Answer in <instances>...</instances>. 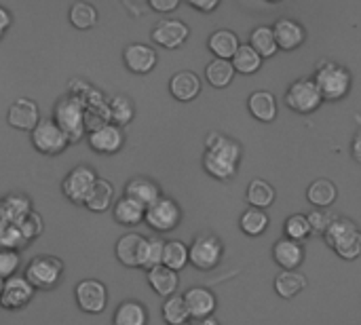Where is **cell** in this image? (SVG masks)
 I'll list each match as a JSON object with an SVG mask.
<instances>
[{
	"instance_id": "cell-1",
	"label": "cell",
	"mask_w": 361,
	"mask_h": 325,
	"mask_svg": "<svg viewBox=\"0 0 361 325\" xmlns=\"http://www.w3.org/2000/svg\"><path fill=\"white\" fill-rule=\"evenodd\" d=\"M243 159V148L237 140L222 135L218 131H209L205 137V154L203 169L216 180H233L239 171V163Z\"/></svg>"
},
{
	"instance_id": "cell-2",
	"label": "cell",
	"mask_w": 361,
	"mask_h": 325,
	"mask_svg": "<svg viewBox=\"0 0 361 325\" xmlns=\"http://www.w3.org/2000/svg\"><path fill=\"white\" fill-rule=\"evenodd\" d=\"M313 80L319 87L324 102H338L349 95L351 85H353V74L343 63L326 59V61L317 63Z\"/></svg>"
},
{
	"instance_id": "cell-3",
	"label": "cell",
	"mask_w": 361,
	"mask_h": 325,
	"mask_svg": "<svg viewBox=\"0 0 361 325\" xmlns=\"http://www.w3.org/2000/svg\"><path fill=\"white\" fill-rule=\"evenodd\" d=\"M324 241L343 260L351 262L361 256V228L351 218L336 216L334 222L330 224V228L326 231Z\"/></svg>"
},
{
	"instance_id": "cell-4",
	"label": "cell",
	"mask_w": 361,
	"mask_h": 325,
	"mask_svg": "<svg viewBox=\"0 0 361 325\" xmlns=\"http://www.w3.org/2000/svg\"><path fill=\"white\" fill-rule=\"evenodd\" d=\"M53 121L57 123V127L66 133L70 144H76L82 140V135L87 133L85 127V104L80 97L66 93L55 102L53 108Z\"/></svg>"
},
{
	"instance_id": "cell-5",
	"label": "cell",
	"mask_w": 361,
	"mask_h": 325,
	"mask_svg": "<svg viewBox=\"0 0 361 325\" xmlns=\"http://www.w3.org/2000/svg\"><path fill=\"white\" fill-rule=\"evenodd\" d=\"M63 275V262L55 256H34L25 266V279L34 290H55Z\"/></svg>"
},
{
	"instance_id": "cell-6",
	"label": "cell",
	"mask_w": 361,
	"mask_h": 325,
	"mask_svg": "<svg viewBox=\"0 0 361 325\" xmlns=\"http://www.w3.org/2000/svg\"><path fill=\"white\" fill-rule=\"evenodd\" d=\"M188 254H190V264L197 271H214L222 262L224 245L220 237H216L214 233H201L188 245Z\"/></svg>"
},
{
	"instance_id": "cell-7",
	"label": "cell",
	"mask_w": 361,
	"mask_h": 325,
	"mask_svg": "<svg viewBox=\"0 0 361 325\" xmlns=\"http://www.w3.org/2000/svg\"><path fill=\"white\" fill-rule=\"evenodd\" d=\"M286 104L290 110H294L298 114H311L324 104V97L319 93V87L315 85V80L311 76H302L288 87Z\"/></svg>"
},
{
	"instance_id": "cell-8",
	"label": "cell",
	"mask_w": 361,
	"mask_h": 325,
	"mask_svg": "<svg viewBox=\"0 0 361 325\" xmlns=\"http://www.w3.org/2000/svg\"><path fill=\"white\" fill-rule=\"evenodd\" d=\"M97 182V173L89 165H76L61 182V192L74 205H85L93 186Z\"/></svg>"
},
{
	"instance_id": "cell-9",
	"label": "cell",
	"mask_w": 361,
	"mask_h": 325,
	"mask_svg": "<svg viewBox=\"0 0 361 325\" xmlns=\"http://www.w3.org/2000/svg\"><path fill=\"white\" fill-rule=\"evenodd\" d=\"M144 222L157 233H171L182 222V209L171 197H161L157 203L146 207Z\"/></svg>"
},
{
	"instance_id": "cell-10",
	"label": "cell",
	"mask_w": 361,
	"mask_h": 325,
	"mask_svg": "<svg viewBox=\"0 0 361 325\" xmlns=\"http://www.w3.org/2000/svg\"><path fill=\"white\" fill-rule=\"evenodd\" d=\"M32 144L42 154H61L70 146L66 133L57 127L53 116L51 118H40V123L32 131Z\"/></svg>"
},
{
	"instance_id": "cell-11",
	"label": "cell",
	"mask_w": 361,
	"mask_h": 325,
	"mask_svg": "<svg viewBox=\"0 0 361 325\" xmlns=\"http://www.w3.org/2000/svg\"><path fill=\"white\" fill-rule=\"evenodd\" d=\"M152 40L163 47V49H178L182 47L188 36H190V27L182 21V19H176V17H165V19H159L150 32Z\"/></svg>"
},
{
	"instance_id": "cell-12",
	"label": "cell",
	"mask_w": 361,
	"mask_h": 325,
	"mask_svg": "<svg viewBox=\"0 0 361 325\" xmlns=\"http://www.w3.org/2000/svg\"><path fill=\"white\" fill-rule=\"evenodd\" d=\"M74 296H76V305L80 307V311L91 313V315L102 313L106 309V302H108V290L97 279L80 281L74 290Z\"/></svg>"
},
{
	"instance_id": "cell-13",
	"label": "cell",
	"mask_w": 361,
	"mask_h": 325,
	"mask_svg": "<svg viewBox=\"0 0 361 325\" xmlns=\"http://www.w3.org/2000/svg\"><path fill=\"white\" fill-rule=\"evenodd\" d=\"M273 32H275V40H277L279 51H296L307 40L305 25L294 17H279L273 23Z\"/></svg>"
},
{
	"instance_id": "cell-14",
	"label": "cell",
	"mask_w": 361,
	"mask_h": 325,
	"mask_svg": "<svg viewBox=\"0 0 361 325\" xmlns=\"http://www.w3.org/2000/svg\"><path fill=\"white\" fill-rule=\"evenodd\" d=\"M6 121L11 127L19 129V131H34L36 125L40 123V110H38V104L34 99H27V97H17L11 106H8V112H6Z\"/></svg>"
},
{
	"instance_id": "cell-15",
	"label": "cell",
	"mask_w": 361,
	"mask_h": 325,
	"mask_svg": "<svg viewBox=\"0 0 361 325\" xmlns=\"http://www.w3.org/2000/svg\"><path fill=\"white\" fill-rule=\"evenodd\" d=\"M182 296H184L188 315L192 319L199 321V319H205V317H214V311L218 307V300H216V294L209 288L195 286V288H188Z\"/></svg>"
},
{
	"instance_id": "cell-16",
	"label": "cell",
	"mask_w": 361,
	"mask_h": 325,
	"mask_svg": "<svg viewBox=\"0 0 361 325\" xmlns=\"http://www.w3.org/2000/svg\"><path fill=\"white\" fill-rule=\"evenodd\" d=\"M34 288L30 286V281L25 277L13 275L11 279L4 281V290L0 296V307L6 311H17L23 309L32 298H34Z\"/></svg>"
},
{
	"instance_id": "cell-17",
	"label": "cell",
	"mask_w": 361,
	"mask_h": 325,
	"mask_svg": "<svg viewBox=\"0 0 361 325\" xmlns=\"http://www.w3.org/2000/svg\"><path fill=\"white\" fill-rule=\"evenodd\" d=\"M123 61H125V66L133 74H148V72L154 70V66L159 61V55H157V51L150 44L131 42L123 51Z\"/></svg>"
},
{
	"instance_id": "cell-18",
	"label": "cell",
	"mask_w": 361,
	"mask_h": 325,
	"mask_svg": "<svg viewBox=\"0 0 361 325\" xmlns=\"http://www.w3.org/2000/svg\"><path fill=\"white\" fill-rule=\"evenodd\" d=\"M87 142L99 154H116L125 144V133H123L121 127L108 123V125H104V127H99L95 131H89Z\"/></svg>"
},
{
	"instance_id": "cell-19",
	"label": "cell",
	"mask_w": 361,
	"mask_h": 325,
	"mask_svg": "<svg viewBox=\"0 0 361 325\" xmlns=\"http://www.w3.org/2000/svg\"><path fill=\"white\" fill-rule=\"evenodd\" d=\"M146 237L137 235V233H127L123 235L118 241H116V258L121 264L129 266V269H135V266H142L144 262V252H146Z\"/></svg>"
},
{
	"instance_id": "cell-20",
	"label": "cell",
	"mask_w": 361,
	"mask_h": 325,
	"mask_svg": "<svg viewBox=\"0 0 361 325\" xmlns=\"http://www.w3.org/2000/svg\"><path fill=\"white\" fill-rule=\"evenodd\" d=\"M125 197L133 199L135 203H140L142 207H150L152 203H157L163 195H161V186L146 178V176H135L127 182L125 186Z\"/></svg>"
},
{
	"instance_id": "cell-21",
	"label": "cell",
	"mask_w": 361,
	"mask_h": 325,
	"mask_svg": "<svg viewBox=\"0 0 361 325\" xmlns=\"http://www.w3.org/2000/svg\"><path fill=\"white\" fill-rule=\"evenodd\" d=\"M273 260L283 271H296L305 262V247L298 241H292L288 237H281L273 245Z\"/></svg>"
},
{
	"instance_id": "cell-22",
	"label": "cell",
	"mask_w": 361,
	"mask_h": 325,
	"mask_svg": "<svg viewBox=\"0 0 361 325\" xmlns=\"http://www.w3.org/2000/svg\"><path fill=\"white\" fill-rule=\"evenodd\" d=\"M247 110L250 114L260 121V123H273L277 118V97L273 91H267V89H258L254 91L250 97H247Z\"/></svg>"
},
{
	"instance_id": "cell-23",
	"label": "cell",
	"mask_w": 361,
	"mask_h": 325,
	"mask_svg": "<svg viewBox=\"0 0 361 325\" xmlns=\"http://www.w3.org/2000/svg\"><path fill=\"white\" fill-rule=\"evenodd\" d=\"M27 214H32V201L25 195L11 192L4 199H0V216L4 224L19 226Z\"/></svg>"
},
{
	"instance_id": "cell-24",
	"label": "cell",
	"mask_w": 361,
	"mask_h": 325,
	"mask_svg": "<svg viewBox=\"0 0 361 325\" xmlns=\"http://www.w3.org/2000/svg\"><path fill=\"white\" fill-rule=\"evenodd\" d=\"M169 93L178 102H192L201 93V78L190 70H180L169 78Z\"/></svg>"
},
{
	"instance_id": "cell-25",
	"label": "cell",
	"mask_w": 361,
	"mask_h": 325,
	"mask_svg": "<svg viewBox=\"0 0 361 325\" xmlns=\"http://www.w3.org/2000/svg\"><path fill=\"white\" fill-rule=\"evenodd\" d=\"M207 47L214 53V57H218V59H233L235 53L239 51L241 42H239V36L233 30L220 27V30L209 34Z\"/></svg>"
},
{
	"instance_id": "cell-26",
	"label": "cell",
	"mask_w": 361,
	"mask_h": 325,
	"mask_svg": "<svg viewBox=\"0 0 361 325\" xmlns=\"http://www.w3.org/2000/svg\"><path fill=\"white\" fill-rule=\"evenodd\" d=\"M338 197V188L332 180L328 178H317L309 184L307 188V199L311 205H315V209H328L334 205Z\"/></svg>"
},
{
	"instance_id": "cell-27",
	"label": "cell",
	"mask_w": 361,
	"mask_h": 325,
	"mask_svg": "<svg viewBox=\"0 0 361 325\" xmlns=\"http://www.w3.org/2000/svg\"><path fill=\"white\" fill-rule=\"evenodd\" d=\"M146 277H148V283H150V288L154 290V294H159V296H163V298H169V296H173V294L178 292L180 277H178L176 271L167 269L165 264L150 269Z\"/></svg>"
},
{
	"instance_id": "cell-28",
	"label": "cell",
	"mask_w": 361,
	"mask_h": 325,
	"mask_svg": "<svg viewBox=\"0 0 361 325\" xmlns=\"http://www.w3.org/2000/svg\"><path fill=\"white\" fill-rule=\"evenodd\" d=\"M275 188L271 182L262 180V178H254L250 184H247V192H245V199L250 203V207H256V209H267L275 203Z\"/></svg>"
},
{
	"instance_id": "cell-29",
	"label": "cell",
	"mask_w": 361,
	"mask_h": 325,
	"mask_svg": "<svg viewBox=\"0 0 361 325\" xmlns=\"http://www.w3.org/2000/svg\"><path fill=\"white\" fill-rule=\"evenodd\" d=\"M112 325H148V311L137 300H125L116 307Z\"/></svg>"
},
{
	"instance_id": "cell-30",
	"label": "cell",
	"mask_w": 361,
	"mask_h": 325,
	"mask_svg": "<svg viewBox=\"0 0 361 325\" xmlns=\"http://www.w3.org/2000/svg\"><path fill=\"white\" fill-rule=\"evenodd\" d=\"M307 288V277L298 271H281L275 277V292L279 298L290 300Z\"/></svg>"
},
{
	"instance_id": "cell-31",
	"label": "cell",
	"mask_w": 361,
	"mask_h": 325,
	"mask_svg": "<svg viewBox=\"0 0 361 325\" xmlns=\"http://www.w3.org/2000/svg\"><path fill=\"white\" fill-rule=\"evenodd\" d=\"M108 112H110V123L123 129L125 125H129L133 121L135 106H133L131 97H127L123 93H116V95L108 97Z\"/></svg>"
},
{
	"instance_id": "cell-32",
	"label": "cell",
	"mask_w": 361,
	"mask_h": 325,
	"mask_svg": "<svg viewBox=\"0 0 361 325\" xmlns=\"http://www.w3.org/2000/svg\"><path fill=\"white\" fill-rule=\"evenodd\" d=\"M235 68H233V61L231 59H218L214 57L207 66H205V78L209 80L212 87L216 89H224L233 82L235 78Z\"/></svg>"
},
{
	"instance_id": "cell-33",
	"label": "cell",
	"mask_w": 361,
	"mask_h": 325,
	"mask_svg": "<svg viewBox=\"0 0 361 325\" xmlns=\"http://www.w3.org/2000/svg\"><path fill=\"white\" fill-rule=\"evenodd\" d=\"M144 216H146V207H142L140 203H135L125 195L114 203V220L123 226H135L144 222Z\"/></svg>"
},
{
	"instance_id": "cell-34",
	"label": "cell",
	"mask_w": 361,
	"mask_h": 325,
	"mask_svg": "<svg viewBox=\"0 0 361 325\" xmlns=\"http://www.w3.org/2000/svg\"><path fill=\"white\" fill-rule=\"evenodd\" d=\"M250 44L254 47V51L267 59V57H273L279 47H277V40H275V32H273V25H256L250 34Z\"/></svg>"
},
{
	"instance_id": "cell-35",
	"label": "cell",
	"mask_w": 361,
	"mask_h": 325,
	"mask_svg": "<svg viewBox=\"0 0 361 325\" xmlns=\"http://www.w3.org/2000/svg\"><path fill=\"white\" fill-rule=\"evenodd\" d=\"M239 228L247 235V237H260L267 233L269 228V216L264 209H256V207H247L241 218H239Z\"/></svg>"
},
{
	"instance_id": "cell-36",
	"label": "cell",
	"mask_w": 361,
	"mask_h": 325,
	"mask_svg": "<svg viewBox=\"0 0 361 325\" xmlns=\"http://www.w3.org/2000/svg\"><path fill=\"white\" fill-rule=\"evenodd\" d=\"M231 61H233L235 72H239V74H256L262 68V57L254 51V47L250 42L241 44Z\"/></svg>"
},
{
	"instance_id": "cell-37",
	"label": "cell",
	"mask_w": 361,
	"mask_h": 325,
	"mask_svg": "<svg viewBox=\"0 0 361 325\" xmlns=\"http://www.w3.org/2000/svg\"><path fill=\"white\" fill-rule=\"evenodd\" d=\"M112 199H114V186L108 180L97 178V182H95V186H93V190H91V195H89L85 205L91 211L99 214V211H106L112 205Z\"/></svg>"
},
{
	"instance_id": "cell-38",
	"label": "cell",
	"mask_w": 361,
	"mask_h": 325,
	"mask_svg": "<svg viewBox=\"0 0 361 325\" xmlns=\"http://www.w3.org/2000/svg\"><path fill=\"white\" fill-rule=\"evenodd\" d=\"M190 262L188 245L182 241H165V252H163V264L171 271H182Z\"/></svg>"
},
{
	"instance_id": "cell-39",
	"label": "cell",
	"mask_w": 361,
	"mask_h": 325,
	"mask_svg": "<svg viewBox=\"0 0 361 325\" xmlns=\"http://www.w3.org/2000/svg\"><path fill=\"white\" fill-rule=\"evenodd\" d=\"M161 313H163V319L169 325L188 324V319H190L186 302H184V296H180V294H173V296L165 298Z\"/></svg>"
},
{
	"instance_id": "cell-40",
	"label": "cell",
	"mask_w": 361,
	"mask_h": 325,
	"mask_svg": "<svg viewBox=\"0 0 361 325\" xmlns=\"http://www.w3.org/2000/svg\"><path fill=\"white\" fill-rule=\"evenodd\" d=\"M70 21L78 30H89L97 23V8L89 2H74L70 6Z\"/></svg>"
},
{
	"instance_id": "cell-41",
	"label": "cell",
	"mask_w": 361,
	"mask_h": 325,
	"mask_svg": "<svg viewBox=\"0 0 361 325\" xmlns=\"http://www.w3.org/2000/svg\"><path fill=\"white\" fill-rule=\"evenodd\" d=\"M283 235L292 241H298V243L309 239L313 233H311V224H309L307 214H292L283 224Z\"/></svg>"
},
{
	"instance_id": "cell-42",
	"label": "cell",
	"mask_w": 361,
	"mask_h": 325,
	"mask_svg": "<svg viewBox=\"0 0 361 325\" xmlns=\"http://www.w3.org/2000/svg\"><path fill=\"white\" fill-rule=\"evenodd\" d=\"M110 123V112H108V99L106 104H93V106H85V127L87 133L95 131L104 125Z\"/></svg>"
},
{
	"instance_id": "cell-43",
	"label": "cell",
	"mask_w": 361,
	"mask_h": 325,
	"mask_svg": "<svg viewBox=\"0 0 361 325\" xmlns=\"http://www.w3.org/2000/svg\"><path fill=\"white\" fill-rule=\"evenodd\" d=\"M25 245H27V241L23 239L19 226H11V224H2L0 226V250L19 252Z\"/></svg>"
},
{
	"instance_id": "cell-44",
	"label": "cell",
	"mask_w": 361,
	"mask_h": 325,
	"mask_svg": "<svg viewBox=\"0 0 361 325\" xmlns=\"http://www.w3.org/2000/svg\"><path fill=\"white\" fill-rule=\"evenodd\" d=\"M163 252H165V241L159 239V237H152L146 241V252H144V262H142V269L144 271H150L154 266H161L163 264Z\"/></svg>"
},
{
	"instance_id": "cell-45",
	"label": "cell",
	"mask_w": 361,
	"mask_h": 325,
	"mask_svg": "<svg viewBox=\"0 0 361 325\" xmlns=\"http://www.w3.org/2000/svg\"><path fill=\"white\" fill-rule=\"evenodd\" d=\"M307 218H309V224H311V233L324 237L336 216L328 214V209H313L311 214H307Z\"/></svg>"
},
{
	"instance_id": "cell-46",
	"label": "cell",
	"mask_w": 361,
	"mask_h": 325,
	"mask_svg": "<svg viewBox=\"0 0 361 325\" xmlns=\"http://www.w3.org/2000/svg\"><path fill=\"white\" fill-rule=\"evenodd\" d=\"M19 231H21V235H23V239H25L27 243L34 241V239L40 237V233H42V218H40L36 211L27 214V216L23 218V222L19 224Z\"/></svg>"
},
{
	"instance_id": "cell-47",
	"label": "cell",
	"mask_w": 361,
	"mask_h": 325,
	"mask_svg": "<svg viewBox=\"0 0 361 325\" xmlns=\"http://www.w3.org/2000/svg\"><path fill=\"white\" fill-rule=\"evenodd\" d=\"M17 269H19V254L0 250V279H4V281L11 279Z\"/></svg>"
},
{
	"instance_id": "cell-48",
	"label": "cell",
	"mask_w": 361,
	"mask_h": 325,
	"mask_svg": "<svg viewBox=\"0 0 361 325\" xmlns=\"http://www.w3.org/2000/svg\"><path fill=\"white\" fill-rule=\"evenodd\" d=\"M148 6L157 13H169L180 6V0H150Z\"/></svg>"
},
{
	"instance_id": "cell-49",
	"label": "cell",
	"mask_w": 361,
	"mask_h": 325,
	"mask_svg": "<svg viewBox=\"0 0 361 325\" xmlns=\"http://www.w3.org/2000/svg\"><path fill=\"white\" fill-rule=\"evenodd\" d=\"M188 6H192L201 13H212L220 6V0H188Z\"/></svg>"
},
{
	"instance_id": "cell-50",
	"label": "cell",
	"mask_w": 361,
	"mask_h": 325,
	"mask_svg": "<svg viewBox=\"0 0 361 325\" xmlns=\"http://www.w3.org/2000/svg\"><path fill=\"white\" fill-rule=\"evenodd\" d=\"M351 154L357 163H361V129H357V133L351 140Z\"/></svg>"
},
{
	"instance_id": "cell-51",
	"label": "cell",
	"mask_w": 361,
	"mask_h": 325,
	"mask_svg": "<svg viewBox=\"0 0 361 325\" xmlns=\"http://www.w3.org/2000/svg\"><path fill=\"white\" fill-rule=\"evenodd\" d=\"M8 25H11V13L4 6H0V38L4 36V32L8 30Z\"/></svg>"
},
{
	"instance_id": "cell-52",
	"label": "cell",
	"mask_w": 361,
	"mask_h": 325,
	"mask_svg": "<svg viewBox=\"0 0 361 325\" xmlns=\"http://www.w3.org/2000/svg\"><path fill=\"white\" fill-rule=\"evenodd\" d=\"M195 325H220L216 317H205V319H199Z\"/></svg>"
},
{
	"instance_id": "cell-53",
	"label": "cell",
	"mask_w": 361,
	"mask_h": 325,
	"mask_svg": "<svg viewBox=\"0 0 361 325\" xmlns=\"http://www.w3.org/2000/svg\"><path fill=\"white\" fill-rule=\"evenodd\" d=\"M2 290H4V279H0V296H2Z\"/></svg>"
},
{
	"instance_id": "cell-54",
	"label": "cell",
	"mask_w": 361,
	"mask_h": 325,
	"mask_svg": "<svg viewBox=\"0 0 361 325\" xmlns=\"http://www.w3.org/2000/svg\"><path fill=\"white\" fill-rule=\"evenodd\" d=\"M2 224H4V222H2V216H0V226H2Z\"/></svg>"
},
{
	"instance_id": "cell-55",
	"label": "cell",
	"mask_w": 361,
	"mask_h": 325,
	"mask_svg": "<svg viewBox=\"0 0 361 325\" xmlns=\"http://www.w3.org/2000/svg\"><path fill=\"white\" fill-rule=\"evenodd\" d=\"M182 325H192V324H182Z\"/></svg>"
}]
</instances>
